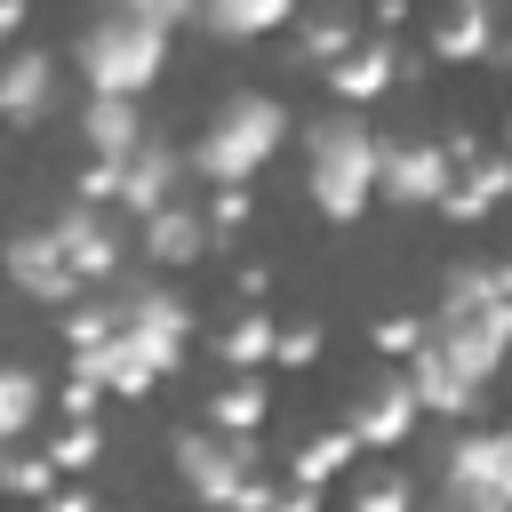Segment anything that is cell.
<instances>
[{
    "label": "cell",
    "mask_w": 512,
    "mask_h": 512,
    "mask_svg": "<svg viewBox=\"0 0 512 512\" xmlns=\"http://www.w3.org/2000/svg\"><path fill=\"white\" fill-rule=\"evenodd\" d=\"M96 400H104V384L72 368V376H64V424H96Z\"/></svg>",
    "instance_id": "32"
},
{
    "label": "cell",
    "mask_w": 512,
    "mask_h": 512,
    "mask_svg": "<svg viewBox=\"0 0 512 512\" xmlns=\"http://www.w3.org/2000/svg\"><path fill=\"white\" fill-rule=\"evenodd\" d=\"M320 80H328L344 104H376V96L400 80V56H392V40H360V48H352L344 64H328Z\"/></svg>",
    "instance_id": "17"
},
{
    "label": "cell",
    "mask_w": 512,
    "mask_h": 512,
    "mask_svg": "<svg viewBox=\"0 0 512 512\" xmlns=\"http://www.w3.org/2000/svg\"><path fill=\"white\" fill-rule=\"evenodd\" d=\"M48 104H56V56L48 48H8L0 56V120L32 128V120H48Z\"/></svg>",
    "instance_id": "14"
},
{
    "label": "cell",
    "mask_w": 512,
    "mask_h": 512,
    "mask_svg": "<svg viewBox=\"0 0 512 512\" xmlns=\"http://www.w3.org/2000/svg\"><path fill=\"white\" fill-rule=\"evenodd\" d=\"M416 392H408V376H376V384H360V400H352V416H344V432L360 440V448H400L408 432H416Z\"/></svg>",
    "instance_id": "13"
},
{
    "label": "cell",
    "mask_w": 512,
    "mask_h": 512,
    "mask_svg": "<svg viewBox=\"0 0 512 512\" xmlns=\"http://www.w3.org/2000/svg\"><path fill=\"white\" fill-rule=\"evenodd\" d=\"M200 224H208V240L240 232V224H248V184H216V192H208V208H200Z\"/></svg>",
    "instance_id": "31"
},
{
    "label": "cell",
    "mask_w": 512,
    "mask_h": 512,
    "mask_svg": "<svg viewBox=\"0 0 512 512\" xmlns=\"http://www.w3.org/2000/svg\"><path fill=\"white\" fill-rule=\"evenodd\" d=\"M192 8H176V0H120V8H104L88 32H80V72H88V96H144L152 80H160V64H168V32L184 24Z\"/></svg>",
    "instance_id": "1"
},
{
    "label": "cell",
    "mask_w": 512,
    "mask_h": 512,
    "mask_svg": "<svg viewBox=\"0 0 512 512\" xmlns=\"http://www.w3.org/2000/svg\"><path fill=\"white\" fill-rule=\"evenodd\" d=\"M40 400H48V384H40L32 368H16V360H8V368H0V448H16V440H24V424L40 416Z\"/></svg>",
    "instance_id": "23"
},
{
    "label": "cell",
    "mask_w": 512,
    "mask_h": 512,
    "mask_svg": "<svg viewBox=\"0 0 512 512\" xmlns=\"http://www.w3.org/2000/svg\"><path fill=\"white\" fill-rule=\"evenodd\" d=\"M272 344H280V320H272V312H232V320L216 328V360H224L232 376H264V368H272Z\"/></svg>",
    "instance_id": "19"
},
{
    "label": "cell",
    "mask_w": 512,
    "mask_h": 512,
    "mask_svg": "<svg viewBox=\"0 0 512 512\" xmlns=\"http://www.w3.org/2000/svg\"><path fill=\"white\" fill-rule=\"evenodd\" d=\"M16 32H24V0H0V48H8Z\"/></svg>",
    "instance_id": "37"
},
{
    "label": "cell",
    "mask_w": 512,
    "mask_h": 512,
    "mask_svg": "<svg viewBox=\"0 0 512 512\" xmlns=\"http://www.w3.org/2000/svg\"><path fill=\"white\" fill-rule=\"evenodd\" d=\"M440 488L488 512H512V432H464L440 464Z\"/></svg>",
    "instance_id": "7"
},
{
    "label": "cell",
    "mask_w": 512,
    "mask_h": 512,
    "mask_svg": "<svg viewBox=\"0 0 512 512\" xmlns=\"http://www.w3.org/2000/svg\"><path fill=\"white\" fill-rule=\"evenodd\" d=\"M408 392H416V408H432V416H472L480 408V392H488V376L480 368H464L456 352H440L432 336L416 344V360H408Z\"/></svg>",
    "instance_id": "12"
},
{
    "label": "cell",
    "mask_w": 512,
    "mask_h": 512,
    "mask_svg": "<svg viewBox=\"0 0 512 512\" xmlns=\"http://www.w3.org/2000/svg\"><path fill=\"white\" fill-rule=\"evenodd\" d=\"M304 192L328 224H352L376 200V128L352 120V112H328L304 136Z\"/></svg>",
    "instance_id": "3"
},
{
    "label": "cell",
    "mask_w": 512,
    "mask_h": 512,
    "mask_svg": "<svg viewBox=\"0 0 512 512\" xmlns=\"http://www.w3.org/2000/svg\"><path fill=\"white\" fill-rule=\"evenodd\" d=\"M280 144H288V104H280V96H264V88H240V96H224V104H216V120L200 128L192 168L208 176V192H216V184H248Z\"/></svg>",
    "instance_id": "2"
},
{
    "label": "cell",
    "mask_w": 512,
    "mask_h": 512,
    "mask_svg": "<svg viewBox=\"0 0 512 512\" xmlns=\"http://www.w3.org/2000/svg\"><path fill=\"white\" fill-rule=\"evenodd\" d=\"M232 296H240L248 312H264V296H272V272H264V264H240V272H232Z\"/></svg>",
    "instance_id": "33"
},
{
    "label": "cell",
    "mask_w": 512,
    "mask_h": 512,
    "mask_svg": "<svg viewBox=\"0 0 512 512\" xmlns=\"http://www.w3.org/2000/svg\"><path fill=\"white\" fill-rule=\"evenodd\" d=\"M272 496H280V488H272V480H248V488H240V496H232V504H224V512H272Z\"/></svg>",
    "instance_id": "34"
},
{
    "label": "cell",
    "mask_w": 512,
    "mask_h": 512,
    "mask_svg": "<svg viewBox=\"0 0 512 512\" xmlns=\"http://www.w3.org/2000/svg\"><path fill=\"white\" fill-rule=\"evenodd\" d=\"M216 240H208V224H200V208L192 200H168L160 216H144V256L152 264H192V256H208Z\"/></svg>",
    "instance_id": "18"
},
{
    "label": "cell",
    "mask_w": 512,
    "mask_h": 512,
    "mask_svg": "<svg viewBox=\"0 0 512 512\" xmlns=\"http://www.w3.org/2000/svg\"><path fill=\"white\" fill-rule=\"evenodd\" d=\"M352 456H360V440H352L344 424H336V432H312V440L288 456V488H312V496H320V488H328V480H336Z\"/></svg>",
    "instance_id": "22"
},
{
    "label": "cell",
    "mask_w": 512,
    "mask_h": 512,
    "mask_svg": "<svg viewBox=\"0 0 512 512\" xmlns=\"http://www.w3.org/2000/svg\"><path fill=\"white\" fill-rule=\"evenodd\" d=\"M272 512H320V496H312V488H280V496H272Z\"/></svg>",
    "instance_id": "36"
},
{
    "label": "cell",
    "mask_w": 512,
    "mask_h": 512,
    "mask_svg": "<svg viewBox=\"0 0 512 512\" xmlns=\"http://www.w3.org/2000/svg\"><path fill=\"white\" fill-rule=\"evenodd\" d=\"M432 512H488V504H464V496H448V488H440V504H432Z\"/></svg>",
    "instance_id": "38"
},
{
    "label": "cell",
    "mask_w": 512,
    "mask_h": 512,
    "mask_svg": "<svg viewBox=\"0 0 512 512\" xmlns=\"http://www.w3.org/2000/svg\"><path fill=\"white\" fill-rule=\"evenodd\" d=\"M40 456L56 464V480H80V472H96V456H104V432H96V424H64V432H56Z\"/></svg>",
    "instance_id": "27"
},
{
    "label": "cell",
    "mask_w": 512,
    "mask_h": 512,
    "mask_svg": "<svg viewBox=\"0 0 512 512\" xmlns=\"http://www.w3.org/2000/svg\"><path fill=\"white\" fill-rule=\"evenodd\" d=\"M448 176H456V144H440V136H392V144H376V192L392 208H440Z\"/></svg>",
    "instance_id": "5"
},
{
    "label": "cell",
    "mask_w": 512,
    "mask_h": 512,
    "mask_svg": "<svg viewBox=\"0 0 512 512\" xmlns=\"http://www.w3.org/2000/svg\"><path fill=\"white\" fill-rule=\"evenodd\" d=\"M264 424H272V384H264V376H232V384L208 392V432H224V440H256Z\"/></svg>",
    "instance_id": "16"
},
{
    "label": "cell",
    "mask_w": 512,
    "mask_h": 512,
    "mask_svg": "<svg viewBox=\"0 0 512 512\" xmlns=\"http://www.w3.org/2000/svg\"><path fill=\"white\" fill-rule=\"evenodd\" d=\"M488 40H496V16H488L480 0H456V8L432 24V56H440V64H472V56H488Z\"/></svg>",
    "instance_id": "21"
},
{
    "label": "cell",
    "mask_w": 512,
    "mask_h": 512,
    "mask_svg": "<svg viewBox=\"0 0 512 512\" xmlns=\"http://www.w3.org/2000/svg\"><path fill=\"white\" fill-rule=\"evenodd\" d=\"M504 160H512V136H504Z\"/></svg>",
    "instance_id": "39"
},
{
    "label": "cell",
    "mask_w": 512,
    "mask_h": 512,
    "mask_svg": "<svg viewBox=\"0 0 512 512\" xmlns=\"http://www.w3.org/2000/svg\"><path fill=\"white\" fill-rule=\"evenodd\" d=\"M0 496L48 504V496H56V464H48L40 448H0Z\"/></svg>",
    "instance_id": "24"
},
{
    "label": "cell",
    "mask_w": 512,
    "mask_h": 512,
    "mask_svg": "<svg viewBox=\"0 0 512 512\" xmlns=\"http://www.w3.org/2000/svg\"><path fill=\"white\" fill-rule=\"evenodd\" d=\"M176 480L208 504V512H224L248 480H256V440H224V432H176Z\"/></svg>",
    "instance_id": "6"
},
{
    "label": "cell",
    "mask_w": 512,
    "mask_h": 512,
    "mask_svg": "<svg viewBox=\"0 0 512 512\" xmlns=\"http://www.w3.org/2000/svg\"><path fill=\"white\" fill-rule=\"evenodd\" d=\"M112 296H80L72 312H64V344H72V360H96L104 344H112Z\"/></svg>",
    "instance_id": "25"
},
{
    "label": "cell",
    "mask_w": 512,
    "mask_h": 512,
    "mask_svg": "<svg viewBox=\"0 0 512 512\" xmlns=\"http://www.w3.org/2000/svg\"><path fill=\"white\" fill-rule=\"evenodd\" d=\"M112 344L128 352V360H144L152 376H168L184 352H192V304L184 296H168V288H120L112 296Z\"/></svg>",
    "instance_id": "4"
},
{
    "label": "cell",
    "mask_w": 512,
    "mask_h": 512,
    "mask_svg": "<svg viewBox=\"0 0 512 512\" xmlns=\"http://www.w3.org/2000/svg\"><path fill=\"white\" fill-rule=\"evenodd\" d=\"M40 512H104V504H96V496H88V488H56V496H48V504H40Z\"/></svg>",
    "instance_id": "35"
},
{
    "label": "cell",
    "mask_w": 512,
    "mask_h": 512,
    "mask_svg": "<svg viewBox=\"0 0 512 512\" xmlns=\"http://www.w3.org/2000/svg\"><path fill=\"white\" fill-rule=\"evenodd\" d=\"M176 176H184V152L160 144V136H144V144L112 168V208H128V216H160L168 200H184Z\"/></svg>",
    "instance_id": "9"
},
{
    "label": "cell",
    "mask_w": 512,
    "mask_h": 512,
    "mask_svg": "<svg viewBox=\"0 0 512 512\" xmlns=\"http://www.w3.org/2000/svg\"><path fill=\"white\" fill-rule=\"evenodd\" d=\"M352 512H416V488H408V472L360 480V488H352Z\"/></svg>",
    "instance_id": "30"
},
{
    "label": "cell",
    "mask_w": 512,
    "mask_h": 512,
    "mask_svg": "<svg viewBox=\"0 0 512 512\" xmlns=\"http://www.w3.org/2000/svg\"><path fill=\"white\" fill-rule=\"evenodd\" d=\"M320 320H280V344H272V368H312L320 360Z\"/></svg>",
    "instance_id": "29"
},
{
    "label": "cell",
    "mask_w": 512,
    "mask_h": 512,
    "mask_svg": "<svg viewBox=\"0 0 512 512\" xmlns=\"http://www.w3.org/2000/svg\"><path fill=\"white\" fill-rule=\"evenodd\" d=\"M80 136H88V152H96L104 168H120V160L144 144V112H136L128 96H88V104H80Z\"/></svg>",
    "instance_id": "15"
},
{
    "label": "cell",
    "mask_w": 512,
    "mask_h": 512,
    "mask_svg": "<svg viewBox=\"0 0 512 512\" xmlns=\"http://www.w3.org/2000/svg\"><path fill=\"white\" fill-rule=\"evenodd\" d=\"M296 48H304V64L328 72V64H344L360 40H352V16H304V24H296Z\"/></svg>",
    "instance_id": "26"
},
{
    "label": "cell",
    "mask_w": 512,
    "mask_h": 512,
    "mask_svg": "<svg viewBox=\"0 0 512 512\" xmlns=\"http://www.w3.org/2000/svg\"><path fill=\"white\" fill-rule=\"evenodd\" d=\"M504 56H512V48H504Z\"/></svg>",
    "instance_id": "40"
},
{
    "label": "cell",
    "mask_w": 512,
    "mask_h": 512,
    "mask_svg": "<svg viewBox=\"0 0 512 512\" xmlns=\"http://www.w3.org/2000/svg\"><path fill=\"white\" fill-rule=\"evenodd\" d=\"M448 144H456V176H448V192H440V216H448V224H480L488 208H504L512 160H504V152H480L472 136H448Z\"/></svg>",
    "instance_id": "8"
},
{
    "label": "cell",
    "mask_w": 512,
    "mask_h": 512,
    "mask_svg": "<svg viewBox=\"0 0 512 512\" xmlns=\"http://www.w3.org/2000/svg\"><path fill=\"white\" fill-rule=\"evenodd\" d=\"M280 24H296L288 0H208L200 8V32H216V40H256V32H280Z\"/></svg>",
    "instance_id": "20"
},
{
    "label": "cell",
    "mask_w": 512,
    "mask_h": 512,
    "mask_svg": "<svg viewBox=\"0 0 512 512\" xmlns=\"http://www.w3.org/2000/svg\"><path fill=\"white\" fill-rule=\"evenodd\" d=\"M0 272H8L32 304H56V312H72V304H80V280H72L64 248L48 240V224H40V232H16V240L0 248Z\"/></svg>",
    "instance_id": "11"
},
{
    "label": "cell",
    "mask_w": 512,
    "mask_h": 512,
    "mask_svg": "<svg viewBox=\"0 0 512 512\" xmlns=\"http://www.w3.org/2000/svg\"><path fill=\"white\" fill-rule=\"evenodd\" d=\"M48 240L64 248V264H72V280H80V288L112 280V272H120V256H128V248H120V232H112V216H104V208H80V200H72L64 216H48Z\"/></svg>",
    "instance_id": "10"
},
{
    "label": "cell",
    "mask_w": 512,
    "mask_h": 512,
    "mask_svg": "<svg viewBox=\"0 0 512 512\" xmlns=\"http://www.w3.org/2000/svg\"><path fill=\"white\" fill-rule=\"evenodd\" d=\"M368 344H376L384 360H416V344H424V320H416V312H384V320L368 328Z\"/></svg>",
    "instance_id": "28"
}]
</instances>
